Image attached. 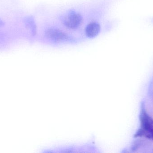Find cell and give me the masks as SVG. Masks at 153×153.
<instances>
[{
  "mask_svg": "<svg viewBox=\"0 0 153 153\" xmlns=\"http://www.w3.org/2000/svg\"><path fill=\"white\" fill-rule=\"evenodd\" d=\"M82 21V18L80 14L75 12H71L64 20V24L66 27L71 29L78 28Z\"/></svg>",
  "mask_w": 153,
  "mask_h": 153,
  "instance_id": "obj_1",
  "label": "cell"
},
{
  "mask_svg": "<svg viewBox=\"0 0 153 153\" xmlns=\"http://www.w3.org/2000/svg\"><path fill=\"white\" fill-rule=\"evenodd\" d=\"M5 22L2 19H1L0 18V28H2V27H4L5 25Z\"/></svg>",
  "mask_w": 153,
  "mask_h": 153,
  "instance_id": "obj_5",
  "label": "cell"
},
{
  "mask_svg": "<svg viewBox=\"0 0 153 153\" xmlns=\"http://www.w3.org/2000/svg\"><path fill=\"white\" fill-rule=\"evenodd\" d=\"M23 22L27 28L29 29L31 31L33 35L36 33V25L34 22V19L31 17H27L24 18Z\"/></svg>",
  "mask_w": 153,
  "mask_h": 153,
  "instance_id": "obj_4",
  "label": "cell"
},
{
  "mask_svg": "<svg viewBox=\"0 0 153 153\" xmlns=\"http://www.w3.org/2000/svg\"><path fill=\"white\" fill-rule=\"evenodd\" d=\"M100 31V27L96 22H92L87 25L85 29L86 36L90 38H94L98 36Z\"/></svg>",
  "mask_w": 153,
  "mask_h": 153,
  "instance_id": "obj_3",
  "label": "cell"
},
{
  "mask_svg": "<svg viewBox=\"0 0 153 153\" xmlns=\"http://www.w3.org/2000/svg\"><path fill=\"white\" fill-rule=\"evenodd\" d=\"M45 34L47 37L55 41H66L71 40L67 34L57 29H48L46 31Z\"/></svg>",
  "mask_w": 153,
  "mask_h": 153,
  "instance_id": "obj_2",
  "label": "cell"
}]
</instances>
